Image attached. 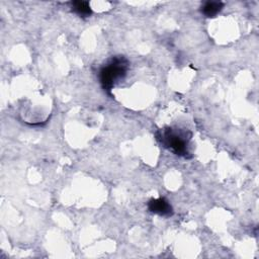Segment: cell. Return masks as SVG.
<instances>
[{
	"mask_svg": "<svg viewBox=\"0 0 259 259\" xmlns=\"http://www.w3.org/2000/svg\"><path fill=\"white\" fill-rule=\"evenodd\" d=\"M127 69L128 62L124 57H112L99 71V81L104 91L110 94V91L115 83L123 79V77L126 75Z\"/></svg>",
	"mask_w": 259,
	"mask_h": 259,
	"instance_id": "1",
	"label": "cell"
},
{
	"mask_svg": "<svg viewBox=\"0 0 259 259\" xmlns=\"http://www.w3.org/2000/svg\"><path fill=\"white\" fill-rule=\"evenodd\" d=\"M157 139L165 148H168L178 156L186 157L189 154V138H187L185 133L179 130H173L171 127L164 128L157 134Z\"/></svg>",
	"mask_w": 259,
	"mask_h": 259,
	"instance_id": "2",
	"label": "cell"
},
{
	"mask_svg": "<svg viewBox=\"0 0 259 259\" xmlns=\"http://www.w3.org/2000/svg\"><path fill=\"white\" fill-rule=\"evenodd\" d=\"M148 208L151 212L159 215H171L173 213L171 204L163 197L151 199L148 202Z\"/></svg>",
	"mask_w": 259,
	"mask_h": 259,
	"instance_id": "3",
	"label": "cell"
},
{
	"mask_svg": "<svg viewBox=\"0 0 259 259\" xmlns=\"http://www.w3.org/2000/svg\"><path fill=\"white\" fill-rule=\"evenodd\" d=\"M224 7L222 2L218 1H207L201 6V13L206 17H214Z\"/></svg>",
	"mask_w": 259,
	"mask_h": 259,
	"instance_id": "4",
	"label": "cell"
},
{
	"mask_svg": "<svg viewBox=\"0 0 259 259\" xmlns=\"http://www.w3.org/2000/svg\"><path fill=\"white\" fill-rule=\"evenodd\" d=\"M71 8L80 17H89L92 14L91 7L86 1H73L71 2Z\"/></svg>",
	"mask_w": 259,
	"mask_h": 259,
	"instance_id": "5",
	"label": "cell"
}]
</instances>
